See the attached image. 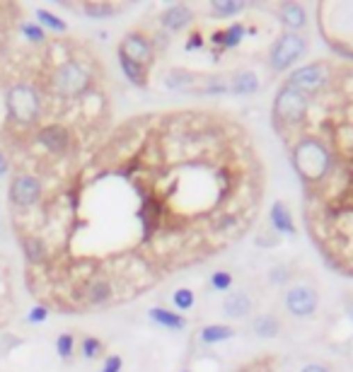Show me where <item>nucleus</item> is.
Instances as JSON below:
<instances>
[{"label": "nucleus", "mask_w": 353, "mask_h": 372, "mask_svg": "<svg viewBox=\"0 0 353 372\" xmlns=\"http://www.w3.org/2000/svg\"><path fill=\"white\" fill-rule=\"evenodd\" d=\"M19 32H22V37L27 39V42H32V44H44V42H47V32H44L37 22L19 24Z\"/></svg>", "instance_id": "a878e982"}, {"label": "nucleus", "mask_w": 353, "mask_h": 372, "mask_svg": "<svg viewBox=\"0 0 353 372\" xmlns=\"http://www.w3.org/2000/svg\"><path fill=\"white\" fill-rule=\"evenodd\" d=\"M211 285H213L215 290H230V285H233V276H230L228 271H215L213 276H211Z\"/></svg>", "instance_id": "7c9ffc66"}, {"label": "nucleus", "mask_w": 353, "mask_h": 372, "mask_svg": "<svg viewBox=\"0 0 353 372\" xmlns=\"http://www.w3.org/2000/svg\"><path fill=\"white\" fill-rule=\"evenodd\" d=\"M310 109V97L302 95L300 90L290 88L288 83L276 92L274 99V116L284 124H300Z\"/></svg>", "instance_id": "20e7f679"}, {"label": "nucleus", "mask_w": 353, "mask_h": 372, "mask_svg": "<svg viewBox=\"0 0 353 372\" xmlns=\"http://www.w3.org/2000/svg\"><path fill=\"white\" fill-rule=\"evenodd\" d=\"M119 68H121V73L126 75V80H129L131 85H136V88H145V85H148V73H145V65H138V63H133V60L119 56Z\"/></svg>", "instance_id": "412c9836"}, {"label": "nucleus", "mask_w": 353, "mask_h": 372, "mask_svg": "<svg viewBox=\"0 0 353 372\" xmlns=\"http://www.w3.org/2000/svg\"><path fill=\"white\" fill-rule=\"evenodd\" d=\"M37 143L47 152L60 157L70 150V143H73V138H70V131L65 129L63 124H47L37 131Z\"/></svg>", "instance_id": "1a4fd4ad"}, {"label": "nucleus", "mask_w": 353, "mask_h": 372, "mask_svg": "<svg viewBox=\"0 0 353 372\" xmlns=\"http://www.w3.org/2000/svg\"><path fill=\"white\" fill-rule=\"evenodd\" d=\"M5 109L15 124L32 126L42 116V97L29 83H17L5 92Z\"/></svg>", "instance_id": "f257e3e1"}, {"label": "nucleus", "mask_w": 353, "mask_h": 372, "mask_svg": "<svg viewBox=\"0 0 353 372\" xmlns=\"http://www.w3.org/2000/svg\"><path fill=\"white\" fill-rule=\"evenodd\" d=\"M119 56H124V58L133 60V63H138V65H145L153 58V44H150L143 34L131 32V34H126L124 42H121Z\"/></svg>", "instance_id": "9d476101"}, {"label": "nucleus", "mask_w": 353, "mask_h": 372, "mask_svg": "<svg viewBox=\"0 0 353 372\" xmlns=\"http://www.w3.org/2000/svg\"><path fill=\"white\" fill-rule=\"evenodd\" d=\"M281 22H284L290 32L302 29V27H305V22H307L305 8H302V5H297V3H286L284 8H281Z\"/></svg>", "instance_id": "a211bd4d"}, {"label": "nucleus", "mask_w": 353, "mask_h": 372, "mask_svg": "<svg viewBox=\"0 0 353 372\" xmlns=\"http://www.w3.org/2000/svg\"><path fill=\"white\" fill-rule=\"evenodd\" d=\"M293 162H295V170L302 175V179L317 181L329 172L331 155L317 138H305L295 145Z\"/></svg>", "instance_id": "f03ea898"}, {"label": "nucleus", "mask_w": 353, "mask_h": 372, "mask_svg": "<svg viewBox=\"0 0 353 372\" xmlns=\"http://www.w3.org/2000/svg\"><path fill=\"white\" fill-rule=\"evenodd\" d=\"M47 319H49V307H44V305H34V307L29 309V314H27L29 324H44Z\"/></svg>", "instance_id": "2f4dec72"}, {"label": "nucleus", "mask_w": 353, "mask_h": 372, "mask_svg": "<svg viewBox=\"0 0 353 372\" xmlns=\"http://www.w3.org/2000/svg\"><path fill=\"white\" fill-rule=\"evenodd\" d=\"M288 278H290V273H288V268H286V266L271 268V280H274V283H286Z\"/></svg>", "instance_id": "72a5a7b5"}, {"label": "nucleus", "mask_w": 353, "mask_h": 372, "mask_svg": "<svg viewBox=\"0 0 353 372\" xmlns=\"http://www.w3.org/2000/svg\"><path fill=\"white\" fill-rule=\"evenodd\" d=\"M37 19H39V27H47V29H51V32H65L68 29V24L63 22V19L58 17V15H54V13H49V10H44V8H39L37 10Z\"/></svg>", "instance_id": "b1692460"}, {"label": "nucleus", "mask_w": 353, "mask_h": 372, "mask_svg": "<svg viewBox=\"0 0 353 372\" xmlns=\"http://www.w3.org/2000/svg\"><path fill=\"white\" fill-rule=\"evenodd\" d=\"M199 47H204V37H201V34H194V37L189 39V44H186V49L194 51V49H199Z\"/></svg>", "instance_id": "f704fd0d"}, {"label": "nucleus", "mask_w": 353, "mask_h": 372, "mask_svg": "<svg viewBox=\"0 0 353 372\" xmlns=\"http://www.w3.org/2000/svg\"><path fill=\"white\" fill-rule=\"evenodd\" d=\"M233 336H235V329H233V326H228V324H208V326H204V329L199 331L201 343H206V346L223 343V341L233 339Z\"/></svg>", "instance_id": "f3484780"}, {"label": "nucleus", "mask_w": 353, "mask_h": 372, "mask_svg": "<svg viewBox=\"0 0 353 372\" xmlns=\"http://www.w3.org/2000/svg\"><path fill=\"white\" fill-rule=\"evenodd\" d=\"M300 372H329V368H325V365H317V363H312V365H305Z\"/></svg>", "instance_id": "c9c22d12"}, {"label": "nucleus", "mask_w": 353, "mask_h": 372, "mask_svg": "<svg viewBox=\"0 0 353 372\" xmlns=\"http://www.w3.org/2000/svg\"><path fill=\"white\" fill-rule=\"evenodd\" d=\"M172 300H174V307L179 309V312H186V309H191L196 305V298H194V293H191L189 288H179L172 295Z\"/></svg>", "instance_id": "bb28decb"}, {"label": "nucleus", "mask_w": 353, "mask_h": 372, "mask_svg": "<svg viewBox=\"0 0 353 372\" xmlns=\"http://www.w3.org/2000/svg\"><path fill=\"white\" fill-rule=\"evenodd\" d=\"M56 350L63 360H68L75 353V336L73 334H60L56 339Z\"/></svg>", "instance_id": "cd10ccee"}, {"label": "nucleus", "mask_w": 353, "mask_h": 372, "mask_svg": "<svg viewBox=\"0 0 353 372\" xmlns=\"http://www.w3.org/2000/svg\"><path fill=\"white\" fill-rule=\"evenodd\" d=\"M102 350H104V346L97 336H85V339L80 341V353H83V358L95 360L102 355Z\"/></svg>", "instance_id": "393cba45"}, {"label": "nucleus", "mask_w": 353, "mask_h": 372, "mask_svg": "<svg viewBox=\"0 0 353 372\" xmlns=\"http://www.w3.org/2000/svg\"><path fill=\"white\" fill-rule=\"evenodd\" d=\"M92 85V75L78 60H63L51 75V88L54 92L63 99H78L90 90Z\"/></svg>", "instance_id": "7ed1b4c3"}, {"label": "nucleus", "mask_w": 353, "mask_h": 372, "mask_svg": "<svg viewBox=\"0 0 353 372\" xmlns=\"http://www.w3.org/2000/svg\"><path fill=\"white\" fill-rule=\"evenodd\" d=\"M252 312V298L247 293H242V290H237V293H230L228 298L223 300V314L230 319H245L249 317Z\"/></svg>", "instance_id": "ddd939ff"}, {"label": "nucleus", "mask_w": 353, "mask_h": 372, "mask_svg": "<svg viewBox=\"0 0 353 372\" xmlns=\"http://www.w3.org/2000/svg\"><path fill=\"white\" fill-rule=\"evenodd\" d=\"M10 203L17 208H32L42 198V181L34 175H17L13 177L8 188Z\"/></svg>", "instance_id": "423d86ee"}, {"label": "nucleus", "mask_w": 353, "mask_h": 372, "mask_svg": "<svg viewBox=\"0 0 353 372\" xmlns=\"http://www.w3.org/2000/svg\"><path fill=\"white\" fill-rule=\"evenodd\" d=\"M19 244H22V252H24V259H27L29 264H44L49 259V252H47V244L42 242L39 237H22L19 239Z\"/></svg>", "instance_id": "6ab92c4d"}, {"label": "nucleus", "mask_w": 353, "mask_h": 372, "mask_svg": "<svg viewBox=\"0 0 353 372\" xmlns=\"http://www.w3.org/2000/svg\"><path fill=\"white\" fill-rule=\"evenodd\" d=\"M194 22V10L189 5H172L160 15V24L170 32H179V29L189 27Z\"/></svg>", "instance_id": "f8f14e48"}, {"label": "nucleus", "mask_w": 353, "mask_h": 372, "mask_svg": "<svg viewBox=\"0 0 353 372\" xmlns=\"http://www.w3.org/2000/svg\"><path fill=\"white\" fill-rule=\"evenodd\" d=\"M150 322L163 326V329H170V331H181L186 326V319L181 317L179 312H172V309H165V307H153L148 312Z\"/></svg>", "instance_id": "2eb2a0df"}, {"label": "nucleus", "mask_w": 353, "mask_h": 372, "mask_svg": "<svg viewBox=\"0 0 353 372\" xmlns=\"http://www.w3.org/2000/svg\"><path fill=\"white\" fill-rule=\"evenodd\" d=\"M307 51V42L305 37H300L297 32H284L279 39H276V44L271 47V54H269V60H271V68L274 70H288L290 65L297 63V60L305 56Z\"/></svg>", "instance_id": "39448f33"}, {"label": "nucleus", "mask_w": 353, "mask_h": 372, "mask_svg": "<svg viewBox=\"0 0 353 372\" xmlns=\"http://www.w3.org/2000/svg\"><path fill=\"white\" fill-rule=\"evenodd\" d=\"M8 170H10V165H8V157L0 152V177H5L8 175Z\"/></svg>", "instance_id": "e433bc0d"}, {"label": "nucleus", "mask_w": 353, "mask_h": 372, "mask_svg": "<svg viewBox=\"0 0 353 372\" xmlns=\"http://www.w3.org/2000/svg\"><path fill=\"white\" fill-rule=\"evenodd\" d=\"M181 372H189V370H181Z\"/></svg>", "instance_id": "4c0bfd02"}, {"label": "nucleus", "mask_w": 353, "mask_h": 372, "mask_svg": "<svg viewBox=\"0 0 353 372\" xmlns=\"http://www.w3.org/2000/svg\"><path fill=\"white\" fill-rule=\"evenodd\" d=\"M121 370H124V360H121V355H107V358H104L102 372H121Z\"/></svg>", "instance_id": "473e14b6"}, {"label": "nucleus", "mask_w": 353, "mask_h": 372, "mask_svg": "<svg viewBox=\"0 0 353 372\" xmlns=\"http://www.w3.org/2000/svg\"><path fill=\"white\" fill-rule=\"evenodd\" d=\"M245 34H247V29H245V24H230L228 29H220V32H215L213 34V44L215 47H223V49H235L237 44L245 39Z\"/></svg>", "instance_id": "aec40b11"}, {"label": "nucleus", "mask_w": 353, "mask_h": 372, "mask_svg": "<svg viewBox=\"0 0 353 372\" xmlns=\"http://www.w3.org/2000/svg\"><path fill=\"white\" fill-rule=\"evenodd\" d=\"M112 298H114V285L109 278L95 276L85 283V302L92 305V307H102V305H107Z\"/></svg>", "instance_id": "9b49d317"}, {"label": "nucleus", "mask_w": 353, "mask_h": 372, "mask_svg": "<svg viewBox=\"0 0 353 372\" xmlns=\"http://www.w3.org/2000/svg\"><path fill=\"white\" fill-rule=\"evenodd\" d=\"M230 90L235 95H254L259 90V75L252 73V70H242L230 80Z\"/></svg>", "instance_id": "4be33fe9"}, {"label": "nucleus", "mask_w": 353, "mask_h": 372, "mask_svg": "<svg viewBox=\"0 0 353 372\" xmlns=\"http://www.w3.org/2000/svg\"><path fill=\"white\" fill-rule=\"evenodd\" d=\"M242 10H245V3H240V0H215V3H211V13L215 17H235Z\"/></svg>", "instance_id": "5701e85b"}, {"label": "nucleus", "mask_w": 353, "mask_h": 372, "mask_svg": "<svg viewBox=\"0 0 353 372\" xmlns=\"http://www.w3.org/2000/svg\"><path fill=\"white\" fill-rule=\"evenodd\" d=\"M317 307H320V295L310 285H295V288H290L286 293V309L297 319L312 317L317 312Z\"/></svg>", "instance_id": "0eeeda50"}, {"label": "nucleus", "mask_w": 353, "mask_h": 372, "mask_svg": "<svg viewBox=\"0 0 353 372\" xmlns=\"http://www.w3.org/2000/svg\"><path fill=\"white\" fill-rule=\"evenodd\" d=\"M252 329H254V334L259 336V339H276V336L281 334V329H284V324H281V319L276 317V314L264 312V314H259V317H254Z\"/></svg>", "instance_id": "dca6fc26"}, {"label": "nucleus", "mask_w": 353, "mask_h": 372, "mask_svg": "<svg viewBox=\"0 0 353 372\" xmlns=\"http://www.w3.org/2000/svg\"><path fill=\"white\" fill-rule=\"evenodd\" d=\"M191 83H194V80H191V75L189 73H181V70H174V73H170L167 80H165V85H167V88H172V90L189 88Z\"/></svg>", "instance_id": "c756f323"}, {"label": "nucleus", "mask_w": 353, "mask_h": 372, "mask_svg": "<svg viewBox=\"0 0 353 372\" xmlns=\"http://www.w3.org/2000/svg\"><path fill=\"white\" fill-rule=\"evenodd\" d=\"M83 10H85V15H90V17H109V15L117 13V8L109 3H88Z\"/></svg>", "instance_id": "c85d7f7f"}, {"label": "nucleus", "mask_w": 353, "mask_h": 372, "mask_svg": "<svg viewBox=\"0 0 353 372\" xmlns=\"http://www.w3.org/2000/svg\"><path fill=\"white\" fill-rule=\"evenodd\" d=\"M271 225H274L276 232H279V234H286V237L295 234L293 216H290L288 206H286L284 201H276L274 206H271Z\"/></svg>", "instance_id": "4468645a"}, {"label": "nucleus", "mask_w": 353, "mask_h": 372, "mask_svg": "<svg viewBox=\"0 0 353 372\" xmlns=\"http://www.w3.org/2000/svg\"><path fill=\"white\" fill-rule=\"evenodd\" d=\"M329 80V73L322 63H310V65H300L293 75L288 78V85L295 90H300L302 95L310 97L312 92H320L322 88Z\"/></svg>", "instance_id": "6e6552de"}]
</instances>
